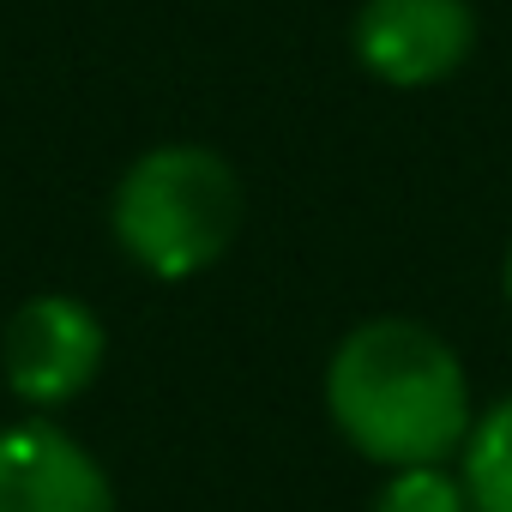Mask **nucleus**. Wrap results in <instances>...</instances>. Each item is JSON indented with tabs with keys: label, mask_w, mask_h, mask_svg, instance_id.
<instances>
[{
	"label": "nucleus",
	"mask_w": 512,
	"mask_h": 512,
	"mask_svg": "<svg viewBox=\"0 0 512 512\" xmlns=\"http://www.w3.org/2000/svg\"><path fill=\"white\" fill-rule=\"evenodd\" d=\"M350 55L392 91H428L464 73L476 55L470 0H362L350 19Z\"/></svg>",
	"instance_id": "obj_4"
},
{
	"label": "nucleus",
	"mask_w": 512,
	"mask_h": 512,
	"mask_svg": "<svg viewBox=\"0 0 512 512\" xmlns=\"http://www.w3.org/2000/svg\"><path fill=\"white\" fill-rule=\"evenodd\" d=\"M500 296H506V308H512V241H506V260H500Z\"/></svg>",
	"instance_id": "obj_8"
},
{
	"label": "nucleus",
	"mask_w": 512,
	"mask_h": 512,
	"mask_svg": "<svg viewBox=\"0 0 512 512\" xmlns=\"http://www.w3.org/2000/svg\"><path fill=\"white\" fill-rule=\"evenodd\" d=\"M458 482L470 494V512H512V392L476 410L458 446Z\"/></svg>",
	"instance_id": "obj_6"
},
{
	"label": "nucleus",
	"mask_w": 512,
	"mask_h": 512,
	"mask_svg": "<svg viewBox=\"0 0 512 512\" xmlns=\"http://www.w3.org/2000/svg\"><path fill=\"white\" fill-rule=\"evenodd\" d=\"M368 512H470V494L446 464H404V470H386Z\"/></svg>",
	"instance_id": "obj_7"
},
{
	"label": "nucleus",
	"mask_w": 512,
	"mask_h": 512,
	"mask_svg": "<svg viewBox=\"0 0 512 512\" xmlns=\"http://www.w3.org/2000/svg\"><path fill=\"white\" fill-rule=\"evenodd\" d=\"M326 416L338 440L380 470L452 464L476 422L470 368L434 326L374 314L326 356Z\"/></svg>",
	"instance_id": "obj_1"
},
{
	"label": "nucleus",
	"mask_w": 512,
	"mask_h": 512,
	"mask_svg": "<svg viewBox=\"0 0 512 512\" xmlns=\"http://www.w3.org/2000/svg\"><path fill=\"white\" fill-rule=\"evenodd\" d=\"M241 217L247 187L235 163L199 139H163L139 151L109 193V235L121 260L157 284H187L223 266Z\"/></svg>",
	"instance_id": "obj_2"
},
{
	"label": "nucleus",
	"mask_w": 512,
	"mask_h": 512,
	"mask_svg": "<svg viewBox=\"0 0 512 512\" xmlns=\"http://www.w3.org/2000/svg\"><path fill=\"white\" fill-rule=\"evenodd\" d=\"M0 512H115L103 458L55 416L0 428Z\"/></svg>",
	"instance_id": "obj_5"
},
{
	"label": "nucleus",
	"mask_w": 512,
	"mask_h": 512,
	"mask_svg": "<svg viewBox=\"0 0 512 512\" xmlns=\"http://www.w3.org/2000/svg\"><path fill=\"white\" fill-rule=\"evenodd\" d=\"M109 362V326L91 302L67 290H43L19 302L0 326V392H13L25 410L55 416L79 404Z\"/></svg>",
	"instance_id": "obj_3"
}]
</instances>
